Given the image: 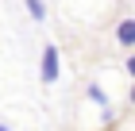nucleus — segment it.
<instances>
[{"instance_id":"f257e3e1","label":"nucleus","mask_w":135,"mask_h":131,"mask_svg":"<svg viewBox=\"0 0 135 131\" xmlns=\"http://www.w3.org/2000/svg\"><path fill=\"white\" fill-rule=\"evenodd\" d=\"M39 73H42V81H46V85H50V81H58V46H46V50H42Z\"/></svg>"},{"instance_id":"20e7f679","label":"nucleus","mask_w":135,"mask_h":131,"mask_svg":"<svg viewBox=\"0 0 135 131\" xmlns=\"http://www.w3.org/2000/svg\"><path fill=\"white\" fill-rule=\"evenodd\" d=\"M27 12H31V20H42V16H46V4H35V0H31Z\"/></svg>"},{"instance_id":"39448f33","label":"nucleus","mask_w":135,"mask_h":131,"mask_svg":"<svg viewBox=\"0 0 135 131\" xmlns=\"http://www.w3.org/2000/svg\"><path fill=\"white\" fill-rule=\"evenodd\" d=\"M0 131H8V127H4V123H0Z\"/></svg>"},{"instance_id":"7ed1b4c3","label":"nucleus","mask_w":135,"mask_h":131,"mask_svg":"<svg viewBox=\"0 0 135 131\" xmlns=\"http://www.w3.org/2000/svg\"><path fill=\"white\" fill-rule=\"evenodd\" d=\"M89 96H93V100H97V104L104 108V116H108V96L100 93V85H89Z\"/></svg>"},{"instance_id":"f03ea898","label":"nucleus","mask_w":135,"mask_h":131,"mask_svg":"<svg viewBox=\"0 0 135 131\" xmlns=\"http://www.w3.org/2000/svg\"><path fill=\"white\" fill-rule=\"evenodd\" d=\"M116 35H120V42H124V46H131V42H135V20H124Z\"/></svg>"}]
</instances>
